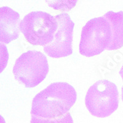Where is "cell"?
Masks as SVG:
<instances>
[{"label": "cell", "instance_id": "cell-8", "mask_svg": "<svg viewBox=\"0 0 123 123\" xmlns=\"http://www.w3.org/2000/svg\"><path fill=\"white\" fill-rule=\"evenodd\" d=\"M104 16L110 22L111 31V39L106 50L120 49L123 46V12L108 11Z\"/></svg>", "mask_w": 123, "mask_h": 123}, {"label": "cell", "instance_id": "cell-12", "mask_svg": "<svg viewBox=\"0 0 123 123\" xmlns=\"http://www.w3.org/2000/svg\"><path fill=\"white\" fill-rule=\"evenodd\" d=\"M4 123V122H5V121L4 120V119H3V117H2L1 116V115H0V123Z\"/></svg>", "mask_w": 123, "mask_h": 123}, {"label": "cell", "instance_id": "cell-1", "mask_svg": "<svg viewBox=\"0 0 123 123\" xmlns=\"http://www.w3.org/2000/svg\"><path fill=\"white\" fill-rule=\"evenodd\" d=\"M76 99V92L70 84L63 82L52 83L34 97L31 121L73 122L70 111Z\"/></svg>", "mask_w": 123, "mask_h": 123}, {"label": "cell", "instance_id": "cell-5", "mask_svg": "<svg viewBox=\"0 0 123 123\" xmlns=\"http://www.w3.org/2000/svg\"><path fill=\"white\" fill-rule=\"evenodd\" d=\"M111 39V31L108 20L104 16L92 18L81 31L80 53L88 57L98 55L107 49Z\"/></svg>", "mask_w": 123, "mask_h": 123}, {"label": "cell", "instance_id": "cell-6", "mask_svg": "<svg viewBox=\"0 0 123 123\" xmlns=\"http://www.w3.org/2000/svg\"><path fill=\"white\" fill-rule=\"evenodd\" d=\"M55 17L58 22V28L53 41L44 46V50L50 57H65L73 53L72 41L74 24L67 13H62L55 15Z\"/></svg>", "mask_w": 123, "mask_h": 123}, {"label": "cell", "instance_id": "cell-3", "mask_svg": "<svg viewBox=\"0 0 123 123\" xmlns=\"http://www.w3.org/2000/svg\"><path fill=\"white\" fill-rule=\"evenodd\" d=\"M85 104L90 113L95 117H106L119 106V92L115 83L108 80L97 81L88 89Z\"/></svg>", "mask_w": 123, "mask_h": 123}, {"label": "cell", "instance_id": "cell-9", "mask_svg": "<svg viewBox=\"0 0 123 123\" xmlns=\"http://www.w3.org/2000/svg\"><path fill=\"white\" fill-rule=\"evenodd\" d=\"M46 1L53 9L67 11L74 8L78 0H46Z\"/></svg>", "mask_w": 123, "mask_h": 123}, {"label": "cell", "instance_id": "cell-2", "mask_svg": "<svg viewBox=\"0 0 123 123\" xmlns=\"http://www.w3.org/2000/svg\"><path fill=\"white\" fill-rule=\"evenodd\" d=\"M19 28L25 39L34 46H46L53 41L58 28L55 16L43 11H33L24 17Z\"/></svg>", "mask_w": 123, "mask_h": 123}, {"label": "cell", "instance_id": "cell-4", "mask_svg": "<svg viewBox=\"0 0 123 123\" xmlns=\"http://www.w3.org/2000/svg\"><path fill=\"white\" fill-rule=\"evenodd\" d=\"M49 72L47 57L41 52L28 50L15 61L13 68L15 78L26 87L32 88L42 83Z\"/></svg>", "mask_w": 123, "mask_h": 123}, {"label": "cell", "instance_id": "cell-7", "mask_svg": "<svg viewBox=\"0 0 123 123\" xmlns=\"http://www.w3.org/2000/svg\"><path fill=\"white\" fill-rule=\"evenodd\" d=\"M20 14L7 6L0 7V43L9 44L19 37Z\"/></svg>", "mask_w": 123, "mask_h": 123}, {"label": "cell", "instance_id": "cell-11", "mask_svg": "<svg viewBox=\"0 0 123 123\" xmlns=\"http://www.w3.org/2000/svg\"><path fill=\"white\" fill-rule=\"evenodd\" d=\"M119 74L121 76L122 79H123V65L122 66L121 68L120 71H119Z\"/></svg>", "mask_w": 123, "mask_h": 123}, {"label": "cell", "instance_id": "cell-10", "mask_svg": "<svg viewBox=\"0 0 123 123\" xmlns=\"http://www.w3.org/2000/svg\"><path fill=\"white\" fill-rule=\"evenodd\" d=\"M9 60L8 49L6 46L0 43V73L6 68Z\"/></svg>", "mask_w": 123, "mask_h": 123}, {"label": "cell", "instance_id": "cell-13", "mask_svg": "<svg viewBox=\"0 0 123 123\" xmlns=\"http://www.w3.org/2000/svg\"><path fill=\"white\" fill-rule=\"evenodd\" d=\"M122 100H123V86L122 87Z\"/></svg>", "mask_w": 123, "mask_h": 123}]
</instances>
